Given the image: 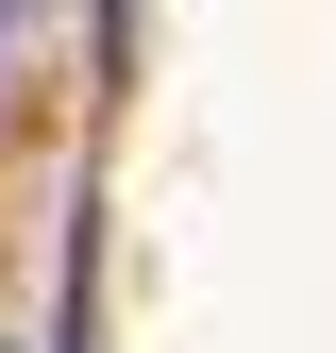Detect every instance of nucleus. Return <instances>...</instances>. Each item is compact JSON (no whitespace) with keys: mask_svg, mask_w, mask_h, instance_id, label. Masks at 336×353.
I'll list each match as a JSON object with an SVG mask.
<instances>
[{"mask_svg":"<svg viewBox=\"0 0 336 353\" xmlns=\"http://www.w3.org/2000/svg\"><path fill=\"white\" fill-rule=\"evenodd\" d=\"M51 17H67V0H0V84L34 68V34H51Z\"/></svg>","mask_w":336,"mask_h":353,"instance_id":"obj_1","label":"nucleus"},{"mask_svg":"<svg viewBox=\"0 0 336 353\" xmlns=\"http://www.w3.org/2000/svg\"><path fill=\"white\" fill-rule=\"evenodd\" d=\"M0 353H34V336H0Z\"/></svg>","mask_w":336,"mask_h":353,"instance_id":"obj_2","label":"nucleus"}]
</instances>
